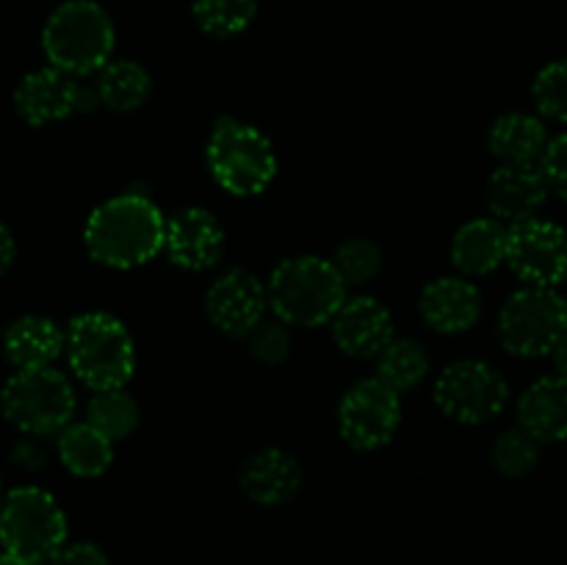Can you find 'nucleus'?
<instances>
[{"instance_id":"f257e3e1","label":"nucleus","mask_w":567,"mask_h":565,"mask_svg":"<svg viewBox=\"0 0 567 565\" xmlns=\"http://www.w3.org/2000/svg\"><path fill=\"white\" fill-rule=\"evenodd\" d=\"M83 242L97 264L109 269H133L164 249L166 219L144 194H120L92 210Z\"/></svg>"},{"instance_id":"f03ea898","label":"nucleus","mask_w":567,"mask_h":565,"mask_svg":"<svg viewBox=\"0 0 567 565\" xmlns=\"http://www.w3.org/2000/svg\"><path fill=\"white\" fill-rule=\"evenodd\" d=\"M269 308L277 319L293 327H319L336 319L347 302V282L338 275L332 260L319 255L288 258L271 271Z\"/></svg>"},{"instance_id":"7ed1b4c3","label":"nucleus","mask_w":567,"mask_h":565,"mask_svg":"<svg viewBox=\"0 0 567 565\" xmlns=\"http://www.w3.org/2000/svg\"><path fill=\"white\" fill-rule=\"evenodd\" d=\"M114 44V22L94 0H66L42 28V48L50 66L70 75H92L103 70Z\"/></svg>"},{"instance_id":"20e7f679","label":"nucleus","mask_w":567,"mask_h":565,"mask_svg":"<svg viewBox=\"0 0 567 565\" xmlns=\"http://www.w3.org/2000/svg\"><path fill=\"white\" fill-rule=\"evenodd\" d=\"M66 358L83 386L92 391H111L125 388L136 371V343L114 316L81 314L66 330Z\"/></svg>"},{"instance_id":"39448f33","label":"nucleus","mask_w":567,"mask_h":565,"mask_svg":"<svg viewBox=\"0 0 567 565\" xmlns=\"http://www.w3.org/2000/svg\"><path fill=\"white\" fill-rule=\"evenodd\" d=\"M205 161L210 177L233 197L264 194L277 175V155L269 138L236 116L216 120Z\"/></svg>"},{"instance_id":"423d86ee","label":"nucleus","mask_w":567,"mask_h":565,"mask_svg":"<svg viewBox=\"0 0 567 565\" xmlns=\"http://www.w3.org/2000/svg\"><path fill=\"white\" fill-rule=\"evenodd\" d=\"M0 546L31 565L53 563L66 546V515L42 487H14L0 504Z\"/></svg>"},{"instance_id":"0eeeda50","label":"nucleus","mask_w":567,"mask_h":565,"mask_svg":"<svg viewBox=\"0 0 567 565\" xmlns=\"http://www.w3.org/2000/svg\"><path fill=\"white\" fill-rule=\"evenodd\" d=\"M75 388L53 366L17 371L0 393L3 415L25 435H53L75 415Z\"/></svg>"},{"instance_id":"6e6552de","label":"nucleus","mask_w":567,"mask_h":565,"mask_svg":"<svg viewBox=\"0 0 567 565\" xmlns=\"http://www.w3.org/2000/svg\"><path fill=\"white\" fill-rule=\"evenodd\" d=\"M567 336V299L554 288L526 286L515 291L498 314V338L518 358L554 355Z\"/></svg>"},{"instance_id":"1a4fd4ad","label":"nucleus","mask_w":567,"mask_h":565,"mask_svg":"<svg viewBox=\"0 0 567 565\" xmlns=\"http://www.w3.org/2000/svg\"><path fill=\"white\" fill-rule=\"evenodd\" d=\"M507 399V380L485 360H454L435 382L437 408L460 424H485L502 413Z\"/></svg>"},{"instance_id":"9d476101","label":"nucleus","mask_w":567,"mask_h":565,"mask_svg":"<svg viewBox=\"0 0 567 565\" xmlns=\"http://www.w3.org/2000/svg\"><path fill=\"white\" fill-rule=\"evenodd\" d=\"M399 424H402V399L380 377L354 382L338 404V430L343 441L358 452H377L388 446Z\"/></svg>"},{"instance_id":"9b49d317","label":"nucleus","mask_w":567,"mask_h":565,"mask_svg":"<svg viewBox=\"0 0 567 565\" xmlns=\"http://www.w3.org/2000/svg\"><path fill=\"white\" fill-rule=\"evenodd\" d=\"M100 103L97 89H86L75 75L55 66L28 72L14 89V109L28 125L42 127L48 122L66 120L72 114H89Z\"/></svg>"},{"instance_id":"f8f14e48","label":"nucleus","mask_w":567,"mask_h":565,"mask_svg":"<svg viewBox=\"0 0 567 565\" xmlns=\"http://www.w3.org/2000/svg\"><path fill=\"white\" fill-rule=\"evenodd\" d=\"M507 266L526 286H559L567 277V230L537 216L513 225Z\"/></svg>"},{"instance_id":"ddd939ff","label":"nucleus","mask_w":567,"mask_h":565,"mask_svg":"<svg viewBox=\"0 0 567 565\" xmlns=\"http://www.w3.org/2000/svg\"><path fill=\"white\" fill-rule=\"evenodd\" d=\"M269 308V288L247 269H230L214 280L205 297V310L225 336H249L264 321Z\"/></svg>"},{"instance_id":"4468645a","label":"nucleus","mask_w":567,"mask_h":565,"mask_svg":"<svg viewBox=\"0 0 567 565\" xmlns=\"http://www.w3.org/2000/svg\"><path fill=\"white\" fill-rule=\"evenodd\" d=\"M172 264L188 271H203L225 255V230L205 208H183L166 222V244Z\"/></svg>"},{"instance_id":"2eb2a0df","label":"nucleus","mask_w":567,"mask_h":565,"mask_svg":"<svg viewBox=\"0 0 567 565\" xmlns=\"http://www.w3.org/2000/svg\"><path fill=\"white\" fill-rule=\"evenodd\" d=\"M332 338L349 358H377L393 341L391 310L374 297H352L332 319Z\"/></svg>"},{"instance_id":"dca6fc26","label":"nucleus","mask_w":567,"mask_h":565,"mask_svg":"<svg viewBox=\"0 0 567 565\" xmlns=\"http://www.w3.org/2000/svg\"><path fill=\"white\" fill-rule=\"evenodd\" d=\"M548 183L540 166L502 164L487 183V208L504 225L535 219L548 197Z\"/></svg>"},{"instance_id":"f3484780","label":"nucleus","mask_w":567,"mask_h":565,"mask_svg":"<svg viewBox=\"0 0 567 565\" xmlns=\"http://www.w3.org/2000/svg\"><path fill=\"white\" fill-rule=\"evenodd\" d=\"M421 319L441 336L468 332L482 316V294L463 277H441L421 291Z\"/></svg>"},{"instance_id":"a211bd4d","label":"nucleus","mask_w":567,"mask_h":565,"mask_svg":"<svg viewBox=\"0 0 567 565\" xmlns=\"http://www.w3.org/2000/svg\"><path fill=\"white\" fill-rule=\"evenodd\" d=\"M241 491L264 507H280L302 491V465L282 449H260L241 465Z\"/></svg>"},{"instance_id":"6ab92c4d","label":"nucleus","mask_w":567,"mask_h":565,"mask_svg":"<svg viewBox=\"0 0 567 565\" xmlns=\"http://www.w3.org/2000/svg\"><path fill=\"white\" fill-rule=\"evenodd\" d=\"M509 225L496 216L471 219L454 233L452 260L463 275H491L507 264Z\"/></svg>"},{"instance_id":"aec40b11","label":"nucleus","mask_w":567,"mask_h":565,"mask_svg":"<svg viewBox=\"0 0 567 565\" xmlns=\"http://www.w3.org/2000/svg\"><path fill=\"white\" fill-rule=\"evenodd\" d=\"M66 349V336L48 316H20L3 332V352L17 371L48 369Z\"/></svg>"},{"instance_id":"412c9836","label":"nucleus","mask_w":567,"mask_h":565,"mask_svg":"<svg viewBox=\"0 0 567 565\" xmlns=\"http://www.w3.org/2000/svg\"><path fill=\"white\" fill-rule=\"evenodd\" d=\"M518 419L529 435L540 443L567 438V380L543 377L524 391L518 402Z\"/></svg>"},{"instance_id":"4be33fe9","label":"nucleus","mask_w":567,"mask_h":565,"mask_svg":"<svg viewBox=\"0 0 567 565\" xmlns=\"http://www.w3.org/2000/svg\"><path fill=\"white\" fill-rule=\"evenodd\" d=\"M487 142H491L493 155L502 164L540 166L548 150V133L537 116L524 114V111H509L493 122Z\"/></svg>"},{"instance_id":"5701e85b","label":"nucleus","mask_w":567,"mask_h":565,"mask_svg":"<svg viewBox=\"0 0 567 565\" xmlns=\"http://www.w3.org/2000/svg\"><path fill=\"white\" fill-rule=\"evenodd\" d=\"M59 458L70 474L89 480V476H100L103 471H109L111 460H114V441L94 430L89 421L70 424L59 432Z\"/></svg>"},{"instance_id":"b1692460","label":"nucleus","mask_w":567,"mask_h":565,"mask_svg":"<svg viewBox=\"0 0 567 565\" xmlns=\"http://www.w3.org/2000/svg\"><path fill=\"white\" fill-rule=\"evenodd\" d=\"M94 89H97L100 103L109 105L111 111L127 114V111H136L147 103V97L153 94V78L138 61L120 59L109 61L100 70Z\"/></svg>"},{"instance_id":"393cba45","label":"nucleus","mask_w":567,"mask_h":565,"mask_svg":"<svg viewBox=\"0 0 567 565\" xmlns=\"http://www.w3.org/2000/svg\"><path fill=\"white\" fill-rule=\"evenodd\" d=\"M430 371V355L413 338H393L380 355H377V377L393 391H410L419 386Z\"/></svg>"},{"instance_id":"a878e982","label":"nucleus","mask_w":567,"mask_h":565,"mask_svg":"<svg viewBox=\"0 0 567 565\" xmlns=\"http://www.w3.org/2000/svg\"><path fill=\"white\" fill-rule=\"evenodd\" d=\"M86 421L94 430L103 432L111 441H122L131 435L138 424V404L131 393L122 388H111V391H94L89 399Z\"/></svg>"},{"instance_id":"bb28decb","label":"nucleus","mask_w":567,"mask_h":565,"mask_svg":"<svg viewBox=\"0 0 567 565\" xmlns=\"http://www.w3.org/2000/svg\"><path fill=\"white\" fill-rule=\"evenodd\" d=\"M194 20L208 37L230 39L247 31L258 14V0H194Z\"/></svg>"},{"instance_id":"cd10ccee","label":"nucleus","mask_w":567,"mask_h":565,"mask_svg":"<svg viewBox=\"0 0 567 565\" xmlns=\"http://www.w3.org/2000/svg\"><path fill=\"white\" fill-rule=\"evenodd\" d=\"M491 458L498 474L518 480V476L532 474L540 463V441L529 435L524 427H515V430L502 432L496 438Z\"/></svg>"},{"instance_id":"c85d7f7f","label":"nucleus","mask_w":567,"mask_h":565,"mask_svg":"<svg viewBox=\"0 0 567 565\" xmlns=\"http://www.w3.org/2000/svg\"><path fill=\"white\" fill-rule=\"evenodd\" d=\"M332 266H336L347 286H363L380 271L382 253L371 238H349L338 247Z\"/></svg>"},{"instance_id":"c756f323","label":"nucleus","mask_w":567,"mask_h":565,"mask_svg":"<svg viewBox=\"0 0 567 565\" xmlns=\"http://www.w3.org/2000/svg\"><path fill=\"white\" fill-rule=\"evenodd\" d=\"M532 97L543 116L567 122V59L551 61L537 72L535 83H532Z\"/></svg>"},{"instance_id":"7c9ffc66","label":"nucleus","mask_w":567,"mask_h":565,"mask_svg":"<svg viewBox=\"0 0 567 565\" xmlns=\"http://www.w3.org/2000/svg\"><path fill=\"white\" fill-rule=\"evenodd\" d=\"M249 352L255 355V360L260 363H282L291 352V336L286 330V321H260L252 332L247 336Z\"/></svg>"},{"instance_id":"2f4dec72","label":"nucleus","mask_w":567,"mask_h":565,"mask_svg":"<svg viewBox=\"0 0 567 565\" xmlns=\"http://www.w3.org/2000/svg\"><path fill=\"white\" fill-rule=\"evenodd\" d=\"M540 170L543 175H546L548 188H551L554 194H559L563 199H567V133L548 142L546 155H543L540 161Z\"/></svg>"},{"instance_id":"473e14b6","label":"nucleus","mask_w":567,"mask_h":565,"mask_svg":"<svg viewBox=\"0 0 567 565\" xmlns=\"http://www.w3.org/2000/svg\"><path fill=\"white\" fill-rule=\"evenodd\" d=\"M53 565H111L109 557L94 543H72L53 557Z\"/></svg>"},{"instance_id":"72a5a7b5","label":"nucleus","mask_w":567,"mask_h":565,"mask_svg":"<svg viewBox=\"0 0 567 565\" xmlns=\"http://www.w3.org/2000/svg\"><path fill=\"white\" fill-rule=\"evenodd\" d=\"M14 258H17L14 236H11L9 227L0 225V277H3L6 271L11 269V264H14Z\"/></svg>"},{"instance_id":"f704fd0d","label":"nucleus","mask_w":567,"mask_h":565,"mask_svg":"<svg viewBox=\"0 0 567 565\" xmlns=\"http://www.w3.org/2000/svg\"><path fill=\"white\" fill-rule=\"evenodd\" d=\"M554 366H557V377L567 380V336L559 341V347L554 349Z\"/></svg>"},{"instance_id":"c9c22d12","label":"nucleus","mask_w":567,"mask_h":565,"mask_svg":"<svg viewBox=\"0 0 567 565\" xmlns=\"http://www.w3.org/2000/svg\"><path fill=\"white\" fill-rule=\"evenodd\" d=\"M0 565H31V563H25V559L14 557V554L3 552V554H0Z\"/></svg>"},{"instance_id":"e433bc0d","label":"nucleus","mask_w":567,"mask_h":565,"mask_svg":"<svg viewBox=\"0 0 567 565\" xmlns=\"http://www.w3.org/2000/svg\"><path fill=\"white\" fill-rule=\"evenodd\" d=\"M3 496H6V493H3V485H0V504H3Z\"/></svg>"}]
</instances>
